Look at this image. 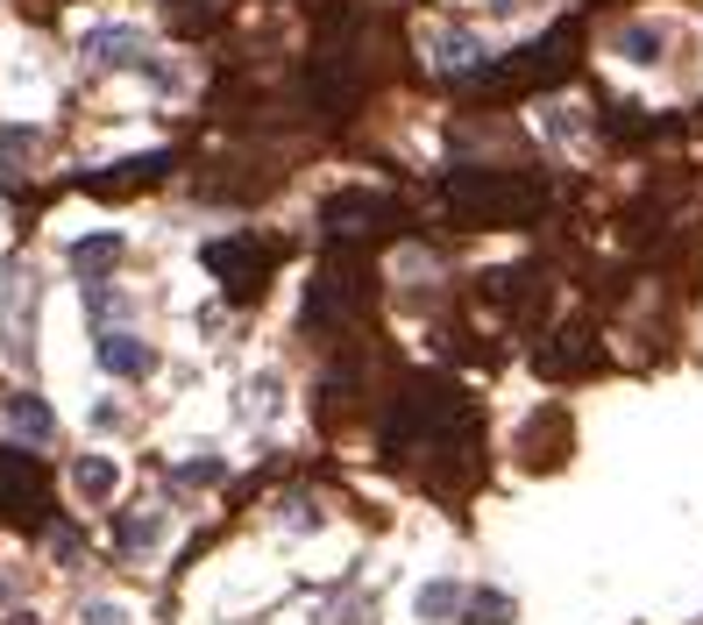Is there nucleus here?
I'll list each match as a JSON object with an SVG mask.
<instances>
[{"mask_svg": "<svg viewBox=\"0 0 703 625\" xmlns=\"http://www.w3.org/2000/svg\"><path fill=\"white\" fill-rule=\"evenodd\" d=\"M476 448H484V434H476V406H469L462 384L412 377L406 391H398L392 427H384V455H392V463H420L427 484L455 490V484L476 476Z\"/></svg>", "mask_w": 703, "mask_h": 625, "instance_id": "1", "label": "nucleus"}, {"mask_svg": "<svg viewBox=\"0 0 703 625\" xmlns=\"http://www.w3.org/2000/svg\"><path fill=\"white\" fill-rule=\"evenodd\" d=\"M441 206L455 228H533L547 206V185L526 171H490V163H455L441 178Z\"/></svg>", "mask_w": 703, "mask_h": 625, "instance_id": "2", "label": "nucleus"}, {"mask_svg": "<svg viewBox=\"0 0 703 625\" xmlns=\"http://www.w3.org/2000/svg\"><path fill=\"white\" fill-rule=\"evenodd\" d=\"M370 14L363 8H335L320 22V36H313V57H306V100L327 114V122H341V114H355V100H363L370 86Z\"/></svg>", "mask_w": 703, "mask_h": 625, "instance_id": "3", "label": "nucleus"}, {"mask_svg": "<svg viewBox=\"0 0 703 625\" xmlns=\"http://www.w3.org/2000/svg\"><path fill=\"white\" fill-rule=\"evenodd\" d=\"M363 312H370V271L363 263L355 257L320 263V277H313V292H306V334L335 341V334H349Z\"/></svg>", "mask_w": 703, "mask_h": 625, "instance_id": "4", "label": "nucleus"}, {"mask_svg": "<svg viewBox=\"0 0 703 625\" xmlns=\"http://www.w3.org/2000/svg\"><path fill=\"white\" fill-rule=\"evenodd\" d=\"M271 263H277V249L257 242V235L206 242V271L220 277V292H228V299H263V285H271Z\"/></svg>", "mask_w": 703, "mask_h": 625, "instance_id": "5", "label": "nucleus"}, {"mask_svg": "<svg viewBox=\"0 0 703 625\" xmlns=\"http://www.w3.org/2000/svg\"><path fill=\"white\" fill-rule=\"evenodd\" d=\"M398 228V200H384V192H335V200L320 206V235L327 242H377V235Z\"/></svg>", "mask_w": 703, "mask_h": 625, "instance_id": "6", "label": "nucleus"}, {"mask_svg": "<svg viewBox=\"0 0 703 625\" xmlns=\"http://www.w3.org/2000/svg\"><path fill=\"white\" fill-rule=\"evenodd\" d=\"M576 71V29H547L541 43H526L519 57H504V65L484 71V86H555Z\"/></svg>", "mask_w": 703, "mask_h": 625, "instance_id": "7", "label": "nucleus"}, {"mask_svg": "<svg viewBox=\"0 0 703 625\" xmlns=\"http://www.w3.org/2000/svg\"><path fill=\"white\" fill-rule=\"evenodd\" d=\"M43 504H50V476L29 448H0V512L14 519V526H36Z\"/></svg>", "mask_w": 703, "mask_h": 625, "instance_id": "8", "label": "nucleus"}, {"mask_svg": "<svg viewBox=\"0 0 703 625\" xmlns=\"http://www.w3.org/2000/svg\"><path fill=\"white\" fill-rule=\"evenodd\" d=\"M590 355H597V349H590V327H555V341H547L533 363H541L547 377H568V370H582Z\"/></svg>", "mask_w": 703, "mask_h": 625, "instance_id": "9", "label": "nucleus"}, {"mask_svg": "<svg viewBox=\"0 0 703 625\" xmlns=\"http://www.w3.org/2000/svg\"><path fill=\"white\" fill-rule=\"evenodd\" d=\"M163 171H171V157L157 150V157H128L122 171H93L86 185H93V192H136V185H157Z\"/></svg>", "mask_w": 703, "mask_h": 625, "instance_id": "10", "label": "nucleus"}, {"mask_svg": "<svg viewBox=\"0 0 703 625\" xmlns=\"http://www.w3.org/2000/svg\"><path fill=\"white\" fill-rule=\"evenodd\" d=\"M100 363H107L114 377H143L149 349H143V341H128V334H100Z\"/></svg>", "mask_w": 703, "mask_h": 625, "instance_id": "11", "label": "nucleus"}, {"mask_svg": "<svg viewBox=\"0 0 703 625\" xmlns=\"http://www.w3.org/2000/svg\"><path fill=\"white\" fill-rule=\"evenodd\" d=\"M157 533H163V512H136V519H122V526H114V547H122V555H149V547H157Z\"/></svg>", "mask_w": 703, "mask_h": 625, "instance_id": "12", "label": "nucleus"}, {"mask_svg": "<svg viewBox=\"0 0 703 625\" xmlns=\"http://www.w3.org/2000/svg\"><path fill=\"white\" fill-rule=\"evenodd\" d=\"M220 8H228V0H171V29L178 36H206V29L220 22Z\"/></svg>", "mask_w": 703, "mask_h": 625, "instance_id": "13", "label": "nucleus"}, {"mask_svg": "<svg viewBox=\"0 0 703 625\" xmlns=\"http://www.w3.org/2000/svg\"><path fill=\"white\" fill-rule=\"evenodd\" d=\"M93 57H100V65H143V36H136V29H100Z\"/></svg>", "mask_w": 703, "mask_h": 625, "instance_id": "14", "label": "nucleus"}, {"mask_svg": "<svg viewBox=\"0 0 703 625\" xmlns=\"http://www.w3.org/2000/svg\"><path fill=\"white\" fill-rule=\"evenodd\" d=\"M71 490H79V498H107V490H114V463H107V455H79V463H71Z\"/></svg>", "mask_w": 703, "mask_h": 625, "instance_id": "15", "label": "nucleus"}, {"mask_svg": "<svg viewBox=\"0 0 703 625\" xmlns=\"http://www.w3.org/2000/svg\"><path fill=\"white\" fill-rule=\"evenodd\" d=\"M8 420L22 427V434H36V441H50V434H57V412H50V406H36V398H8Z\"/></svg>", "mask_w": 703, "mask_h": 625, "instance_id": "16", "label": "nucleus"}, {"mask_svg": "<svg viewBox=\"0 0 703 625\" xmlns=\"http://www.w3.org/2000/svg\"><path fill=\"white\" fill-rule=\"evenodd\" d=\"M619 50L633 57V65H654V57H661V29H654V22H633V29L619 36Z\"/></svg>", "mask_w": 703, "mask_h": 625, "instance_id": "17", "label": "nucleus"}, {"mask_svg": "<svg viewBox=\"0 0 703 625\" xmlns=\"http://www.w3.org/2000/svg\"><path fill=\"white\" fill-rule=\"evenodd\" d=\"M447 612H462V590H455V583H427V590H420V618L441 625Z\"/></svg>", "mask_w": 703, "mask_h": 625, "instance_id": "18", "label": "nucleus"}, {"mask_svg": "<svg viewBox=\"0 0 703 625\" xmlns=\"http://www.w3.org/2000/svg\"><path fill=\"white\" fill-rule=\"evenodd\" d=\"M114 257H122V242H114V235H93V242L71 249V263H79V271H93V263H114Z\"/></svg>", "mask_w": 703, "mask_h": 625, "instance_id": "19", "label": "nucleus"}, {"mask_svg": "<svg viewBox=\"0 0 703 625\" xmlns=\"http://www.w3.org/2000/svg\"><path fill=\"white\" fill-rule=\"evenodd\" d=\"M469 625H512V604H504V598H476L469 604Z\"/></svg>", "mask_w": 703, "mask_h": 625, "instance_id": "20", "label": "nucleus"}, {"mask_svg": "<svg viewBox=\"0 0 703 625\" xmlns=\"http://www.w3.org/2000/svg\"><path fill=\"white\" fill-rule=\"evenodd\" d=\"M86 625H122V612H114V604H93V612H86Z\"/></svg>", "mask_w": 703, "mask_h": 625, "instance_id": "21", "label": "nucleus"}]
</instances>
